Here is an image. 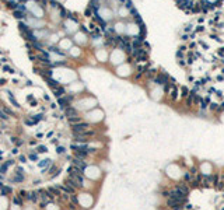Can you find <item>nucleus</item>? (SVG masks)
Wrapping results in <instances>:
<instances>
[{
    "instance_id": "47",
    "label": "nucleus",
    "mask_w": 224,
    "mask_h": 210,
    "mask_svg": "<svg viewBox=\"0 0 224 210\" xmlns=\"http://www.w3.org/2000/svg\"><path fill=\"white\" fill-rule=\"evenodd\" d=\"M120 3H125V1H126V0H119Z\"/></svg>"
},
{
    "instance_id": "4",
    "label": "nucleus",
    "mask_w": 224,
    "mask_h": 210,
    "mask_svg": "<svg viewBox=\"0 0 224 210\" xmlns=\"http://www.w3.org/2000/svg\"><path fill=\"white\" fill-rule=\"evenodd\" d=\"M64 115H66L67 118H72V116L78 115V112H77V109L73 108V106H67V108H64Z\"/></svg>"
},
{
    "instance_id": "26",
    "label": "nucleus",
    "mask_w": 224,
    "mask_h": 210,
    "mask_svg": "<svg viewBox=\"0 0 224 210\" xmlns=\"http://www.w3.org/2000/svg\"><path fill=\"white\" fill-rule=\"evenodd\" d=\"M18 196H20L21 199H24V197H27V196H28V193H27L25 191H20V193H18Z\"/></svg>"
},
{
    "instance_id": "38",
    "label": "nucleus",
    "mask_w": 224,
    "mask_h": 210,
    "mask_svg": "<svg viewBox=\"0 0 224 210\" xmlns=\"http://www.w3.org/2000/svg\"><path fill=\"white\" fill-rule=\"evenodd\" d=\"M189 48H191V49H195V48H196V42H192V44L189 45Z\"/></svg>"
},
{
    "instance_id": "11",
    "label": "nucleus",
    "mask_w": 224,
    "mask_h": 210,
    "mask_svg": "<svg viewBox=\"0 0 224 210\" xmlns=\"http://www.w3.org/2000/svg\"><path fill=\"white\" fill-rule=\"evenodd\" d=\"M24 179H25L24 174H20V172H15L14 178H13V181H14V182H23Z\"/></svg>"
},
{
    "instance_id": "48",
    "label": "nucleus",
    "mask_w": 224,
    "mask_h": 210,
    "mask_svg": "<svg viewBox=\"0 0 224 210\" xmlns=\"http://www.w3.org/2000/svg\"><path fill=\"white\" fill-rule=\"evenodd\" d=\"M223 63H224V60H223Z\"/></svg>"
},
{
    "instance_id": "12",
    "label": "nucleus",
    "mask_w": 224,
    "mask_h": 210,
    "mask_svg": "<svg viewBox=\"0 0 224 210\" xmlns=\"http://www.w3.org/2000/svg\"><path fill=\"white\" fill-rule=\"evenodd\" d=\"M27 197L30 199L31 202H34V203H35V202H38V192H30Z\"/></svg>"
},
{
    "instance_id": "7",
    "label": "nucleus",
    "mask_w": 224,
    "mask_h": 210,
    "mask_svg": "<svg viewBox=\"0 0 224 210\" xmlns=\"http://www.w3.org/2000/svg\"><path fill=\"white\" fill-rule=\"evenodd\" d=\"M69 120V123L73 126V125H77V123H81V122H84L81 116H78V115H76V116H72V118H67Z\"/></svg>"
},
{
    "instance_id": "20",
    "label": "nucleus",
    "mask_w": 224,
    "mask_h": 210,
    "mask_svg": "<svg viewBox=\"0 0 224 210\" xmlns=\"http://www.w3.org/2000/svg\"><path fill=\"white\" fill-rule=\"evenodd\" d=\"M9 97H10V101H11V102H13V105H14V106H17V108H18V106H20V104H18V102H17V101H15L14 95H13V94H11V92H10V95H9Z\"/></svg>"
},
{
    "instance_id": "49",
    "label": "nucleus",
    "mask_w": 224,
    "mask_h": 210,
    "mask_svg": "<svg viewBox=\"0 0 224 210\" xmlns=\"http://www.w3.org/2000/svg\"><path fill=\"white\" fill-rule=\"evenodd\" d=\"M0 153H1V151H0Z\"/></svg>"
},
{
    "instance_id": "39",
    "label": "nucleus",
    "mask_w": 224,
    "mask_h": 210,
    "mask_svg": "<svg viewBox=\"0 0 224 210\" xmlns=\"http://www.w3.org/2000/svg\"><path fill=\"white\" fill-rule=\"evenodd\" d=\"M6 164H7L9 167H10V165H13V164H14V161H13V160H9V161H7Z\"/></svg>"
},
{
    "instance_id": "16",
    "label": "nucleus",
    "mask_w": 224,
    "mask_h": 210,
    "mask_svg": "<svg viewBox=\"0 0 224 210\" xmlns=\"http://www.w3.org/2000/svg\"><path fill=\"white\" fill-rule=\"evenodd\" d=\"M219 102H210V105H209V109L211 111V112H216L217 111V108H219Z\"/></svg>"
},
{
    "instance_id": "40",
    "label": "nucleus",
    "mask_w": 224,
    "mask_h": 210,
    "mask_svg": "<svg viewBox=\"0 0 224 210\" xmlns=\"http://www.w3.org/2000/svg\"><path fill=\"white\" fill-rule=\"evenodd\" d=\"M217 80H219V81H223L224 77H223V76H217Z\"/></svg>"
},
{
    "instance_id": "23",
    "label": "nucleus",
    "mask_w": 224,
    "mask_h": 210,
    "mask_svg": "<svg viewBox=\"0 0 224 210\" xmlns=\"http://www.w3.org/2000/svg\"><path fill=\"white\" fill-rule=\"evenodd\" d=\"M7 168H9V165H7V164H3V165H0V172H1V174H4V172L7 171Z\"/></svg>"
},
{
    "instance_id": "33",
    "label": "nucleus",
    "mask_w": 224,
    "mask_h": 210,
    "mask_svg": "<svg viewBox=\"0 0 224 210\" xmlns=\"http://www.w3.org/2000/svg\"><path fill=\"white\" fill-rule=\"evenodd\" d=\"M181 39H182V41H186V39H189V35H188V34H183V35L181 37Z\"/></svg>"
},
{
    "instance_id": "22",
    "label": "nucleus",
    "mask_w": 224,
    "mask_h": 210,
    "mask_svg": "<svg viewBox=\"0 0 224 210\" xmlns=\"http://www.w3.org/2000/svg\"><path fill=\"white\" fill-rule=\"evenodd\" d=\"M64 151H66V149H64L63 146H58V147H56V153H58V154H63Z\"/></svg>"
},
{
    "instance_id": "9",
    "label": "nucleus",
    "mask_w": 224,
    "mask_h": 210,
    "mask_svg": "<svg viewBox=\"0 0 224 210\" xmlns=\"http://www.w3.org/2000/svg\"><path fill=\"white\" fill-rule=\"evenodd\" d=\"M192 105H195L193 104V97H192V95H189V97L185 100V108H188V109H189V108H192Z\"/></svg>"
},
{
    "instance_id": "29",
    "label": "nucleus",
    "mask_w": 224,
    "mask_h": 210,
    "mask_svg": "<svg viewBox=\"0 0 224 210\" xmlns=\"http://www.w3.org/2000/svg\"><path fill=\"white\" fill-rule=\"evenodd\" d=\"M14 15L17 17V18H23V17H24V14L20 13V11H14Z\"/></svg>"
},
{
    "instance_id": "19",
    "label": "nucleus",
    "mask_w": 224,
    "mask_h": 210,
    "mask_svg": "<svg viewBox=\"0 0 224 210\" xmlns=\"http://www.w3.org/2000/svg\"><path fill=\"white\" fill-rule=\"evenodd\" d=\"M0 118H1L3 120H7V119H9V115L4 112V109H0Z\"/></svg>"
},
{
    "instance_id": "13",
    "label": "nucleus",
    "mask_w": 224,
    "mask_h": 210,
    "mask_svg": "<svg viewBox=\"0 0 224 210\" xmlns=\"http://www.w3.org/2000/svg\"><path fill=\"white\" fill-rule=\"evenodd\" d=\"M55 95L58 97V98H60V97H63L64 95V88L63 87H58V88H55Z\"/></svg>"
},
{
    "instance_id": "27",
    "label": "nucleus",
    "mask_w": 224,
    "mask_h": 210,
    "mask_svg": "<svg viewBox=\"0 0 224 210\" xmlns=\"http://www.w3.org/2000/svg\"><path fill=\"white\" fill-rule=\"evenodd\" d=\"M45 151H48L46 150V146H39L38 147V153H45Z\"/></svg>"
},
{
    "instance_id": "46",
    "label": "nucleus",
    "mask_w": 224,
    "mask_h": 210,
    "mask_svg": "<svg viewBox=\"0 0 224 210\" xmlns=\"http://www.w3.org/2000/svg\"><path fill=\"white\" fill-rule=\"evenodd\" d=\"M3 179V175H1V174H0V181Z\"/></svg>"
},
{
    "instance_id": "45",
    "label": "nucleus",
    "mask_w": 224,
    "mask_h": 210,
    "mask_svg": "<svg viewBox=\"0 0 224 210\" xmlns=\"http://www.w3.org/2000/svg\"><path fill=\"white\" fill-rule=\"evenodd\" d=\"M3 186H4V185H3V183H1V182H0V189H1V188H3Z\"/></svg>"
},
{
    "instance_id": "3",
    "label": "nucleus",
    "mask_w": 224,
    "mask_h": 210,
    "mask_svg": "<svg viewBox=\"0 0 224 210\" xmlns=\"http://www.w3.org/2000/svg\"><path fill=\"white\" fill-rule=\"evenodd\" d=\"M72 163H73V165H76V167H78L80 169H86L87 168V164H86V161L83 160V158H78V157H73L72 158Z\"/></svg>"
},
{
    "instance_id": "34",
    "label": "nucleus",
    "mask_w": 224,
    "mask_h": 210,
    "mask_svg": "<svg viewBox=\"0 0 224 210\" xmlns=\"http://www.w3.org/2000/svg\"><path fill=\"white\" fill-rule=\"evenodd\" d=\"M178 64H179V66H185V64H186V62H185L183 59H179L178 60Z\"/></svg>"
},
{
    "instance_id": "1",
    "label": "nucleus",
    "mask_w": 224,
    "mask_h": 210,
    "mask_svg": "<svg viewBox=\"0 0 224 210\" xmlns=\"http://www.w3.org/2000/svg\"><path fill=\"white\" fill-rule=\"evenodd\" d=\"M88 129H91V125L87 123V122H81V123H77V125L72 126V130H73L74 135H81V133H84Z\"/></svg>"
},
{
    "instance_id": "21",
    "label": "nucleus",
    "mask_w": 224,
    "mask_h": 210,
    "mask_svg": "<svg viewBox=\"0 0 224 210\" xmlns=\"http://www.w3.org/2000/svg\"><path fill=\"white\" fill-rule=\"evenodd\" d=\"M13 203H14V205H18V206H21V205H23V200H21L20 197L14 196V197H13Z\"/></svg>"
},
{
    "instance_id": "44",
    "label": "nucleus",
    "mask_w": 224,
    "mask_h": 210,
    "mask_svg": "<svg viewBox=\"0 0 224 210\" xmlns=\"http://www.w3.org/2000/svg\"><path fill=\"white\" fill-rule=\"evenodd\" d=\"M3 84H4V80H3V78H0V86H3Z\"/></svg>"
},
{
    "instance_id": "28",
    "label": "nucleus",
    "mask_w": 224,
    "mask_h": 210,
    "mask_svg": "<svg viewBox=\"0 0 224 210\" xmlns=\"http://www.w3.org/2000/svg\"><path fill=\"white\" fill-rule=\"evenodd\" d=\"M30 160H31V161H38V155H37V154H31Z\"/></svg>"
},
{
    "instance_id": "15",
    "label": "nucleus",
    "mask_w": 224,
    "mask_h": 210,
    "mask_svg": "<svg viewBox=\"0 0 224 210\" xmlns=\"http://www.w3.org/2000/svg\"><path fill=\"white\" fill-rule=\"evenodd\" d=\"M70 203H73L74 206H78V197H77V195H70V200H69Z\"/></svg>"
},
{
    "instance_id": "18",
    "label": "nucleus",
    "mask_w": 224,
    "mask_h": 210,
    "mask_svg": "<svg viewBox=\"0 0 224 210\" xmlns=\"http://www.w3.org/2000/svg\"><path fill=\"white\" fill-rule=\"evenodd\" d=\"M42 118H44V116H42V115L39 114V115H35V116H32V118H31V120H32V123L35 125V123H38V122L42 119Z\"/></svg>"
},
{
    "instance_id": "25",
    "label": "nucleus",
    "mask_w": 224,
    "mask_h": 210,
    "mask_svg": "<svg viewBox=\"0 0 224 210\" xmlns=\"http://www.w3.org/2000/svg\"><path fill=\"white\" fill-rule=\"evenodd\" d=\"M183 207H185V210H193V206H192L189 202H188V203H185V205H183Z\"/></svg>"
},
{
    "instance_id": "32",
    "label": "nucleus",
    "mask_w": 224,
    "mask_h": 210,
    "mask_svg": "<svg viewBox=\"0 0 224 210\" xmlns=\"http://www.w3.org/2000/svg\"><path fill=\"white\" fill-rule=\"evenodd\" d=\"M9 7H11V9H15V7H17V3H14V1H10V3H9Z\"/></svg>"
},
{
    "instance_id": "17",
    "label": "nucleus",
    "mask_w": 224,
    "mask_h": 210,
    "mask_svg": "<svg viewBox=\"0 0 224 210\" xmlns=\"http://www.w3.org/2000/svg\"><path fill=\"white\" fill-rule=\"evenodd\" d=\"M189 172H191L192 175H196V174H199L200 171H199V168H197V165H192V167L189 168Z\"/></svg>"
},
{
    "instance_id": "31",
    "label": "nucleus",
    "mask_w": 224,
    "mask_h": 210,
    "mask_svg": "<svg viewBox=\"0 0 224 210\" xmlns=\"http://www.w3.org/2000/svg\"><path fill=\"white\" fill-rule=\"evenodd\" d=\"M3 69H4V70H6V72H9V73H14V70H13V69H10V67H9V66H4V67H3Z\"/></svg>"
},
{
    "instance_id": "6",
    "label": "nucleus",
    "mask_w": 224,
    "mask_h": 210,
    "mask_svg": "<svg viewBox=\"0 0 224 210\" xmlns=\"http://www.w3.org/2000/svg\"><path fill=\"white\" fill-rule=\"evenodd\" d=\"M189 92H191V90H189L186 86H183V87H181V90H179V97H181L182 100H186V98L189 97Z\"/></svg>"
},
{
    "instance_id": "37",
    "label": "nucleus",
    "mask_w": 224,
    "mask_h": 210,
    "mask_svg": "<svg viewBox=\"0 0 224 210\" xmlns=\"http://www.w3.org/2000/svg\"><path fill=\"white\" fill-rule=\"evenodd\" d=\"M20 161H21V163H25V161H27V158H25L24 155H20Z\"/></svg>"
},
{
    "instance_id": "24",
    "label": "nucleus",
    "mask_w": 224,
    "mask_h": 210,
    "mask_svg": "<svg viewBox=\"0 0 224 210\" xmlns=\"http://www.w3.org/2000/svg\"><path fill=\"white\" fill-rule=\"evenodd\" d=\"M177 58H178V60H179V59H183V52H182L181 49H178V50H177Z\"/></svg>"
},
{
    "instance_id": "41",
    "label": "nucleus",
    "mask_w": 224,
    "mask_h": 210,
    "mask_svg": "<svg viewBox=\"0 0 224 210\" xmlns=\"http://www.w3.org/2000/svg\"><path fill=\"white\" fill-rule=\"evenodd\" d=\"M86 15H87V17H90V15H91V10H90V9L86 11Z\"/></svg>"
},
{
    "instance_id": "36",
    "label": "nucleus",
    "mask_w": 224,
    "mask_h": 210,
    "mask_svg": "<svg viewBox=\"0 0 224 210\" xmlns=\"http://www.w3.org/2000/svg\"><path fill=\"white\" fill-rule=\"evenodd\" d=\"M217 97H219L220 100H223V92H221V91H217Z\"/></svg>"
},
{
    "instance_id": "10",
    "label": "nucleus",
    "mask_w": 224,
    "mask_h": 210,
    "mask_svg": "<svg viewBox=\"0 0 224 210\" xmlns=\"http://www.w3.org/2000/svg\"><path fill=\"white\" fill-rule=\"evenodd\" d=\"M10 193H11V188H10V186H3V188L0 189V195L1 196L10 195Z\"/></svg>"
},
{
    "instance_id": "35",
    "label": "nucleus",
    "mask_w": 224,
    "mask_h": 210,
    "mask_svg": "<svg viewBox=\"0 0 224 210\" xmlns=\"http://www.w3.org/2000/svg\"><path fill=\"white\" fill-rule=\"evenodd\" d=\"M191 30H192V25H191V24L185 27V32H191Z\"/></svg>"
},
{
    "instance_id": "30",
    "label": "nucleus",
    "mask_w": 224,
    "mask_h": 210,
    "mask_svg": "<svg viewBox=\"0 0 224 210\" xmlns=\"http://www.w3.org/2000/svg\"><path fill=\"white\" fill-rule=\"evenodd\" d=\"M203 31H205L203 25H197V27H196V32H203Z\"/></svg>"
},
{
    "instance_id": "43",
    "label": "nucleus",
    "mask_w": 224,
    "mask_h": 210,
    "mask_svg": "<svg viewBox=\"0 0 224 210\" xmlns=\"http://www.w3.org/2000/svg\"><path fill=\"white\" fill-rule=\"evenodd\" d=\"M38 183H41V181H39V179H35V181H34V185H38Z\"/></svg>"
},
{
    "instance_id": "8",
    "label": "nucleus",
    "mask_w": 224,
    "mask_h": 210,
    "mask_svg": "<svg viewBox=\"0 0 224 210\" xmlns=\"http://www.w3.org/2000/svg\"><path fill=\"white\" fill-rule=\"evenodd\" d=\"M38 165H39L41 168H45L44 171H42V172L45 174V171H46V167L52 165V160H49V158H48V160H42V161H39V163H38Z\"/></svg>"
},
{
    "instance_id": "14",
    "label": "nucleus",
    "mask_w": 224,
    "mask_h": 210,
    "mask_svg": "<svg viewBox=\"0 0 224 210\" xmlns=\"http://www.w3.org/2000/svg\"><path fill=\"white\" fill-rule=\"evenodd\" d=\"M48 83H49V86H50V87H52V88H53V90H55V88H58V87H59V83H58V81H55V80H52V78H50V77H49V78H48Z\"/></svg>"
},
{
    "instance_id": "2",
    "label": "nucleus",
    "mask_w": 224,
    "mask_h": 210,
    "mask_svg": "<svg viewBox=\"0 0 224 210\" xmlns=\"http://www.w3.org/2000/svg\"><path fill=\"white\" fill-rule=\"evenodd\" d=\"M169 98H171V101L172 102H175L177 100H178V97H179V90L177 88V84H172L171 86V90H169Z\"/></svg>"
},
{
    "instance_id": "42",
    "label": "nucleus",
    "mask_w": 224,
    "mask_h": 210,
    "mask_svg": "<svg viewBox=\"0 0 224 210\" xmlns=\"http://www.w3.org/2000/svg\"><path fill=\"white\" fill-rule=\"evenodd\" d=\"M195 37H196V32H192V34H191V35H189V38H192V39H193Z\"/></svg>"
},
{
    "instance_id": "5",
    "label": "nucleus",
    "mask_w": 224,
    "mask_h": 210,
    "mask_svg": "<svg viewBox=\"0 0 224 210\" xmlns=\"http://www.w3.org/2000/svg\"><path fill=\"white\" fill-rule=\"evenodd\" d=\"M192 178H193V175L189 172V169L188 171H183V174H182V182H185V183H191L192 182Z\"/></svg>"
}]
</instances>
